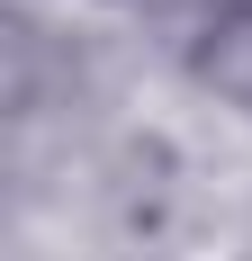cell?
I'll list each match as a JSON object with an SVG mask.
<instances>
[{
    "instance_id": "1",
    "label": "cell",
    "mask_w": 252,
    "mask_h": 261,
    "mask_svg": "<svg viewBox=\"0 0 252 261\" xmlns=\"http://www.w3.org/2000/svg\"><path fill=\"white\" fill-rule=\"evenodd\" d=\"M189 72H198L216 99L252 108V0H207L198 36H189Z\"/></svg>"
}]
</instances>
